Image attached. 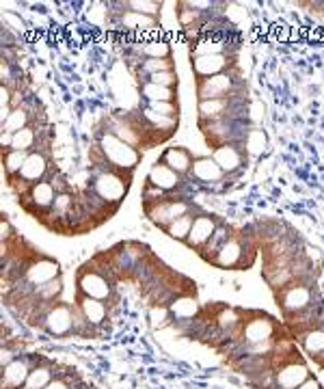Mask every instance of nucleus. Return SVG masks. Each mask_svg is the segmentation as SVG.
Instances as JSON below:
<instances>
[{
	"label": "nucleus",
	"mask_w": 324,
	"mask_h": 389,
	"mask_svg": "<svg viewBox=\"0 0 324 389\" xmlns=\"http://www.w3.org/2000/svg\"><path fill=\"white\" fill-rule=\"evenodd\" d=\"M277 320L264 312H242L240 327L233 333V342L240 344L242 349H251V346L277 342Z\"/></svg>",
	"instance_id": "nucleus-1"
},
{
	"label": "nucleus",
	"mask_w": 324,
	"mask_h": 389,
	"mask_svg": "<svg viewBox=\"0 0 324 389\" xmlns=\"http://www.w3.org/2000/svg\"><path fill=\"white\" fill-rule=\"evenodd\" d=\"M96 150L102 154V164H106L115 171L126 173V176H132L137 164L141 162V152L137 147H132L130 143L115 137L110 130L100 135V141H98Z\"/></svg>",
	"instance_id": "nucleus-2"
},
{
	"label": "nucleus",
	"mask_w": 324,
	"mask_h": 389,
	"mask_svg": "<svg viewBox=\"0 0 324 389\" xmlns=\"http://www.w3.org/2000/svg\"><path fill=\"white\" fill-rule=\"evenodd\" d=\"M274 298L277 305L281 308L286 320H292L301 314H305L307 310H311L318 303H313L316 298V288H313V279H303V281H292L288 286H283L279 290H274Z\"/></svg>",
	"instance_id": "nucleus-3"
},
{
	"label": "nucleus",
	"mask_w": 324,
	"mask_h": 389,
	"mask_svg": "<svg viewBox=\"0 0 324 389\" xmlns=\"http://www.w3.org/2000/svg\"><path fill=\"white\" fill-rule=\"evenodd\" d=\"M130 180H132V176H126V173L115 171L106 164H100V169L96 171V176L91 180L89 191H93L102 201H106L110 208L117 210V205L128 195Z\"/></svg>",
	"instance_id": "nucleus-4"
},
{
	"label": "nucleus",
	"mask_w": 324,
	"mask_h": 389,
	"mask_svg": "<svg viewBox=\"0 0 324 389\" xmlns=\"http://www.w3.org/2000/svg\"><path fill=\"white\" fill-rule=\"evenodd\" d=\"M22 286L26 292L35 294V290H39L42 286L54 281L61 277V266L59 262H54L52 257H46V255H39L35 253L30 259L22 264Z\"/></svg>",
	"instance_id": "nucleus-5"
},
{
	"label": "nucleus",
	"mask_w": 324,
	"mask_h": 389,
	"mask_svg": "<svg viewBox=\"0 0 324 389\" xmlns=\"http://www.w3.org/2000/svg\"><path fill=\"white\" fill-rule=\"evenodd\" d=\"M307 378L309 368L299 355V351H290L286 361L272 363V389H296Z\"/></svg>",
	"instance_id": "nucleus-6"
},
{
	"label": "nucleus",
	"mask_w": 324,
	"mask_h": 389,
	"mask_svg": "<svg viewBox=\"0 0 324 389\" xmlns=\"http://www.w3.org/2000/svg\"><path fill=\"white\" fill-rule=\"evenodd\" d=\"M76 286H78V294H85L91 298L108 300L112 296V286H110V279L106 277V266H102L100 271L93 266V262L80 266L76 275Z\"/></svg>",
	"instance_id": "nucleus-7"
},
{
	"label": "nucleus",
	"mask_w": 324,
	"mask_h": 389,
	"mask_svg": "<svg viewBox=\"0 0 324 389\" xmlns=\"http://www.w3.org/2000/svg\"><path fill=\"white\" fill-rule=\"evenodd\" d=\"M145 212L149 216V221L156 223L160 230H167L171 223H175L182 216L192 212V203L186 199H175V197H165L162 201L147 203Z\"/></svg>",
	"instance_id": "nucleus-8"
},
{
	"label": "nucleus",
	"mask_w": 324,
	"mask_h": 389,
	"mask_svg": "<svg viewBox=\"0 0 324 389\" xmlns=\"http://www.w3.org/2000/svg\"><path fill=\"white\" fill-rule=\"evenodd\" d=\"M57 195L59 193H57L52 180H44V182L33 184L26 193L18 195V203H22V208L26 212H33L35 216H46V212L52 210Z\"/></svg>",
	"instance_id": "nucleus-9"
},
{
	"label": "nucleus",
	"mask_w": 324,
	"mask_h": 389,
	"mask_svg": "<svg viewBox=\"0 0 324 389\" xmlns=\"http://www.w3.org/2000/svg\"><path fill=\"white\" fill-rule=\"evenodd\" d=\"M76 327V308H69L63 300H54L42 316V329L54 337H65L74 333Z\"/></svg>",
	"instance_id": "nucleus-10"
},
{
	"label": "nucleus",
	"mask_w": 324,
	"mask_h": 389,
	"mask_svg": "<svg viewBox=\"0 0 324 389\" xmlns=\"http://www.w3.org/2000/svg\"><path fill=\"white\" fill-rule=\"evenodd\" d=\"M238 96V78L233 72H225L212 78L197 80V98L199 102L204 100H221Z\"/></svg>",
	"instance_id": "nucleus-11"
},
{
	"label": "nucleus",
	"mask_w": 324,
	"mask_h": 389,
	"mask_svg": "<svg viewBox=\"0 0 324 389\" xmlns=\"http://www.w3.org/2000/svg\"><path fill=\"white\" fill-rule=\"evenodd\" d=\"M240 96L231 98H221V100H204L199 102V123H210V121H221V119H240Z\"/></svg>",
	"instance_id": "nucleus-12"
},
{
	"label": "nucleus",
	"mask_w": 324,
	"mask_h": 389,
	"mask_svg": "<svg viewBox=\"0 0 324 389\" xmlns=\"http://www.w3.org/2000/svg\"><path fill=\"white\" fill-rule=\"evenodd\" d=\"M46 173H48V158L44 152H30L22 171H20V176L9 180V186H13L16 182H22V193H26L33 184L37 182H44L46 180ZM20 193V195H22Z\"/></svg>",
	"instance_id": "nucleus-13"
},
{
	"label": "nucleus",
	"mask_w": 324,
	"mask_h": 389,
	"mask_svg": "<svg viewBox=\"0 0 324 389\" xmlns=\"http://www.w3.org/2000/svg\"><path fill=\"white\" fill-rule=\"evenodd\" d=\"M212 158L225 171V176H236L238 171L245 169L249 154L242 143H225L212 150Z\"/></svg>",
	"instance_id": "nucleus-14"
},
{
	"label": "nucleus",
	"mask_w": 324,
	"mask_h": 389,
	"mask_svg": "<svg viewBox=\"0 0 324 389\" xmlns=\"http://www.w3.org/2000/svg\"><path fill=\"white\" fill-rule=\"evenodd\" d=\"M233 65H236L233 55H206V57H195L190 61V67H192V74L197 80L225 74V72L233 69Z\"/></svg>",
	"instance_id": "nucleus-15"
},
{
	"label": "nucleus",
	"mask_w": 324,
	"mask_h": 389,
	"mask_svg": "<svg viewBox=\"0 0 324 389\" xmlns=\"http://www.w3.org/2000/svg\"><path fill=\"white\" fill-rule=\"evenodd\" d=\"M223 221L219 219V216H214V214H197L195 216V223H192V230H190V234H188V240L184 242L186 247H190V249H195L197 253L204 249L206 244H208V240L214 236V232L219 230V225H221Z\"/></svg>",
	"instance_id": "nucleus-16"
},
{
	"label": "nucleus",
	"mask_w": 324,
	"mask_h": 389,
	"mask_svg": "<svg viewBox=\"0 0 324 389\" xmlns=\"http://www.w3.org/2000/svg\"><path fill=\"white\" fill-rule=\"evenodd\" d=\"M190 180L199 182V184H219L225 178V171L216 164V160L212 156H197L190 169Z\"/></svg>",
	"instance_id": "nucleus-17"
},
{
	"label": "nucleus",
	"mask_w": 324,
	"mask_h": 389,
	"mask_svg": "<svg viewBox=\"0 0 324 389\" xmlns=\"http://www.w3.org/2000/svg\"><path fill=\"white\" fill-rule=\"evenodd\" d=\"M169 314L173 320H180V322H190L195 318H199L201 314V305L197 303V296L195 294H188V292H178L169 303Z\"/></svg>",
	"instance_id": "nucleus-18"
},
{
	"label": "nucleus",
	"mask_w": 324,
	"mask_h": 389,
	"mask_svg": "<svg viewBox=\"0 0 324 389\" xmlns=\"http://www.w3.org/2000/svg\"><path fill=\"white\" fill-rule=\"evenodd\" d=\"M145 182H149L151 186L160 188L162 193H167V195L182 188V176H178L173 169H169L165 162H160V160L149 169Z\"/></svg>",
	"instance_id": "nucleus-19"
},
{
	"label": "nucleus",
	"mask_w": 324,
	"mask_h": 389,
	"mask_svg": "<svg viewBox=\"0 0 324 389\" xmlns=\"http://www.w3.org/2000/svg\"><path fill=\"white\" fill-rule=\"evenodd\" d=\"M76 310L83 314V318L91 327H100L108 318V310L104 305V300L91 298V296H85V294H78V298H76Z\"/></svg>",
	"instance_id": "nucleus-20"
},
{
	"label": "nucleus",
	"mask_w": 324,
	"mask_h": 389,
	"mask_svg": "<svg viewBox=\"0 0 324 389\" xmlns=\"http://www.w3.org/2000/svg\"><path fill=\"white\" fill-rule=\"evenodd\" d=\"M296 339L305 349V353L313 359L324 357V329L322 327H303L296 331Z\"/></svg>",
	"instance_id": "nucleus-21"
},
{
	"label": "nucleus",
	"mask_w": 324,
	"mask_h": 389,
	"mask_svg": "<svg viewBox=\"0 0 324 389\" xmlns=\"http://www.w3.org/2000/svg\"><path fill=\"white\" fill-rule=\"evenodd\" d=\"M30 372L33 368L28 366L26 359L22 357L13 359L9 366L3 368V389H22Z\"/></svg>",
	"instance_id": "nucleus-22"
},
{
	"label": "nucleus",
	"mask_w": 324,
	"mask_h": 389,
	"mask_svg": "<svg viewBox=\"0 0 324 389\" xmlns=\"http://www.w3.org/2000/svg\"><path fill=\"white\" fill-rule=\"evenodd\" d=\"M160 162H165L169 169H173L178 176H190L195 156L184 147H169V150H165V154H162Z\"/></svg>",
	"instance_id": "nucleus-23"
},
{
	"label": "nucleus",
	"mask_w": 324,
	"mask_h": 389,
	"mask_svg": "<svg viewBox=\"0 0 324 389\" xmlns=\"http://www.w3.org/2000/svg\"><path fill=\"white\" fill-rule=\"evenodd\" d=\"M119 26L124 28V30H132V33H147V30L158 28V20H156V18H149V16H143V13H137V11L126 9L124 13L119 16Z\"/></svg>",
	"instance_id": "nucleus-24"
},
{
	"label": "nucleus",
	"mask_w": 324,
	"mask_h": 389,
	"mask_svg": "<svg viewBox=\"0 0 324 389\" xmlns=\"http://www.w3.org/2000/svg\"><path fill=\"white\" fill-rule=\"evenodd\" d=\"M141 96L145 102H175L178 89H169V86H160V84L145 80L141 84Z\"/></svg>",
	"instance_id": "nucleus-25"
},
{
	"label": "nucleus",
	"mask_w": 324,
	"mask_h": 389,
	"mask_svg": "<svg viewBox=\"0 0 324 389\" xmlns=\"http://www.w3.org/2000/svg\"><path fill=\"white\" fill-rule=\"evenodd\" d=\"M231 234H233V227H229V225H225V223H221L219 225V230L214 232V236L208 240V244L199 251V255L206 259V262H212V257L221 251V247L231 238Z\"/></svg>",
	"instance_id": "nucleus-26"
},
{
	"label": "nucleus",
	"mask_w": 324,
	"mask_h": 389,
	"mask_svg": "<svg viewBox=\"0 0 324 389\" xmlns=\"http://www.w3.org/2000/svg\"><path fill=\"white\" fill-rule=\"evenodd\" d=\"M54 380V370L50 363H37L33 372L28 374L22 389H46Z\"/></svg>",
	"instance_id": "nucleus-27"
},
{
	"label": "nucleus",
	"mask_w": 324,
	"mask_h": 389,
	"mask_svg": "<svg viewBox=\"0 0 324 389\" xmlns=\"http://www.w3.org/2000/svg\"><path fill=\"white\" fill-rule=\"evenodd\" d=\"M134 50H137L143 59H171V43L165 41V39L143 43V46H137Z\"/></svg>",
	"instance_id": "nucleus-28"
},
{
	"label": "nucleus",
	"mask_w": 324,
	"mask_h": 389,
	"mask_svg": "<svg viewBox=\"0 0 324 389\" xmlns=\"http://www.w3.org/2000/svg\"><path fill=\"white\" fill-rule=\"evenodd\" d=\"M26 158H28L26 152H16V150H7L3 154V167H5V173H7V182L20 176Z\"/></svg>",
	"instance_id": "nucleus-29"
},
{
	"label": "nucleus",
	"mask_w": 324,
	"mask_h": 389,
	"mask_svg": "<svg viewBox=\"0 0 324 389\" xmlns=\"http://www.w3.org/2000/svg\"><path fill=\"white\" fill-rule=\"evenodd\" d=\"M28 125H30V113L24 106H18V108L11 111L7 121H3V133L16 135V133H20V130H24Z\"/></svg>",
	"instance_id": "nucleus-30"
},
{
	"label": "nucleus",
	"mask_w": 324,
	"mask_h": 389,
	"mask_svg": "<svg viewBox=\"0 0 324 389\" xmlns=\"http://www.w3.org/2000/svg\"><path fill=\"white\" fill-rule=\"evenodd\" d=\"M195 216L197 214H186V216H182V219H178L175 223H171L167 230H165V234L169 236V238H173V240H178V242H186L188 240V234H190V230H192V223H195Z\"/></svg>",
	"instance_id": "nucleus-31"
},
{
	"label": "nucleus",
	"mask_w": 324,
	"mask_h": 389,
	"mask_svg": "<svg viewBox=\"0 0 324 389\" xmlns=\"http://www.w3.org/2000/svg\"><path fill=\"white\" fill-rule=\"evenodd\" d=\"M35 143H37V128L28 125V128H24V130H20V133L13 135V145H11V150L30 154V152H35V150H33Z\"/></svg>",
	"instance_id": "nucleus-32"
},
{
	"label": "nucleus",
	"mask_w": 324,
	"mask_h": 389,
	"mask_svg": "<svg viewBox=\"0 0 324 389\" xmlns=\"http://www.w3.org/2000/svg\"><path fill=\"white\" fill-rule=\"evenodd\" d=\"M124 7L130 9V11L149 16V18H156L160 7H162V3H156V0H130V3H124Z\"/></svg>",
	"instance_id": "nucleus-33"
},
{
	"label": "nucleus",
	"mask_w": 324,
	"mask_h": 389,
	"mask_svg": "<svg viewBox=\"0 0 324 389\" xmlns=\"http://www.w3.org/2000/svg\"><path fill=\"white\" fill-rule=\"evenodd\" d=\"M169 69H173L171 59H143L141 61V74L145 78L151 74H158V72H169Z\"/></svg>",
	"instance_id": "nucleus-34"
},
{
	"label": "nucleus",
	"mask_w": 324,
	"mask_h": 389,
	"mask_svg": "<svg viewBox=\"0 0 324 389\" xmlns=\"http://www.w3.org/2000/svg\"><path fill=\"white\" fill-rule=\"evenodd\" d=\"M264 143H266V137H264L262 130H249V135L245 137V141H242V145H245L249 156H258L264 150Z\"/></svg>",
	"instance_id": "nucleus-35"
},
{
	"label": "nucleus",
	"mask_w": 324,
	"mask_h": 389,
	"mask_svg": "<svg viewBox=\"0 0 324 389\" xmlns=\"http://www.w3.org/2000/svg\"><path fill=\"white\" fill-rule=\"evenodd\" d=\"M145 80L147 82H154V84H160V86H169V89H178V84H180V78H178V72L175 69L151 74Z\"/></svg>",
	"instance_id": "nucleus-36"
},
{
	"label": "nucleus",
	"mask_w": 324,
	"mask_h": 389,
	"mask_svg": "<svg viewBox=\"0 0 324 389\" xmlns=\"http://www.w3.org/2000/svg\"><path fill=\"white\" fill-rule=\"evenodd\" d=\"M145 108H149L158 115H165V117H178V113H180L178 102H145Z\"/></svg>",
	"instance_id": "nucleus-37"
},
{
	"label": "nucleus",
	"mask_w": 324,
	"mask_h": 389,
	"mask_svg": "<svg viewBox=\"0 0 324 389\" xmlns=\"http://www.w3.org/2000/svg\"><path fill=\"white\" fill-rule=\"evenodd\" d=\"M149 318H151V327H165L167 320H171V314H169V308L167 305H158V308H151L149 312Z\"/></svg>",
	"instance_id": "nucleus-38"
},
{
	"label": "nucleus",
	"mask_w": 324,
	"mask_h": 389,
	"mask_svg": "<svg viewBox=\"0 0 324 389\" xmlns=\"http://www.w3.org/2000/svg\"><path fill=\"white\" fill-rule=\"evenodd\" d=\"M270 28H272V33H274L270 39H277V41H281V43H290L292 26H288L286 22H274Z\"/></svg>",
	"instance_id": "nucleus-39"
},
{
	"label": "nucleus",
	"mask_w": 324,
	"mask_h": 389,
	"mask_svg": "<svg viewBox=\"0 0 324 389\" xmlns=\"http://www.w3.org/2000/svg\"><path fill=\"white\" fill-rule=\"evenodd\" d=\"M0 232H3V240L9 242L13 238V230H11V223L7 219H3V225H0Z\"/></svg>",
	"instance_id": "nucleus-40"
},
{
	"label": "nucleus",
	"mask_w": 324,
	"mask_h": 389,
	"mask_svg": "<svg viewBox=\"0 0 324 389\" xmlns=\"http://www.w3.org/2000/svg\"><path fill=\"white\" fill-rule=\"evenodd\" d=\"M296 389H322V385H320V383H318L316 378H311V376H309V378H307V380H305L303 385H299Z\"/></svg>",
	"instance_id": "nucleus-41"
},
{
	"label": "nucleus",
	"mask_w": 324,
	"mask_h": 389,
	"mask_svg": "<svg viewBox=\"0 0 324 389\" xmlns=\"http://www.w3.org/2000/svg\"><path fill=\"white\" fill-rule=\"evenodd\" d=\"M46 389H71V387L67 385V380H63V378H54Z\"/></svg>",
	"instance_id": "nucleus-42"
},
{
	"label": "nucleus",
	"mask_w": 324,
	"mask_h": 389,
	"mask_svg": "<svg viewBox=\"0 0 324 389\" xmlns=\"http://www.w3.org/2000/svg\"><path fill=\"white\" fill-rule=\"evenodd\" d=\"M5 22H13V24H16V28H20V30L24 28L22 20H16V18H13V13H5Z\"/></svg>",
	"instance_id": "nucleus-43"
}]
</instances>
